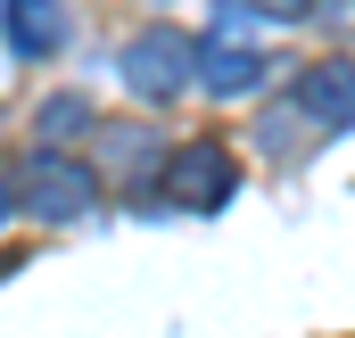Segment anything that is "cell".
<instances>
[{
	"label": "cell",
	"mask_w": 355,
	"mask_h": 338,
	"mask_svg": "<svg viewBox=\"0 0 355 338\" xmlns=\"http://www.w3.org/2000/svg\"><path fill=\"white\" fill-rule=\"evenodd\" d=\"M190 75H198V42L182 25H141L124 42V83L141 91V99H174Z\"/></svg>",
	"instance_id": "obj_1"
},
{
	"label": "cell",
	"mask_w": 355,
	"mask_h": 338,
	"mask_svg": "<svg viewBox=\"0 0 355 338\" xmlns=\"http://www.w3.org/2000/svg\"><path fill=\"white\" fill-rule=\"evenodd\" d=\"M17 198H25L42 223H75V215H91V198H99V173H91L83 157H58V149L42 141V157L25 166Z\"/></svg>",
	"instance_id": "obj_2"
},
{
	"label": "cell",
	"mask_w": 355,
	"mask_h": 338,
	"mask_svg": "<svg viewBox=\"0 0 355 338\" xmlns=\"http://www.w3.org/2000/svg\"><path fill=\"white\" fill-rule=\"evenodd\" d=\"M240 25H248V0H232V8H223V33L198 50V83L215 91V99H240V91H257V83H265V66H272L257 42H240Z\"/></svg>",
	"instance_id": "obj_3"
},
{
	"label": "cell",
	"mask_w": 355,
	"mask_h": 338,
	"mask_svg": "<svg viewBox=\"0 0 355 338\" xmlns=\"http://www.w3.org/2000/svg\"><path fill=\"white\" fill-rule=\"evenodd\" d=\"M232 181H240V166H232L223 141H182L174 166H166V190H174L182 206H198V215H215V206L232 198Z\"/></svg>",
	"instance_id": "obj_4"
},
{
	"label": "cell",
	"mask_w": 355,
	"mask_h": 338,
	"mask_svg": "<svg viewBox=\"0 0 355 338\" xmlns=\"http://www.w3.org/2000/svg\"><path fill=\"white\" fill-rule=\"evenodd\" d=\"M297 107L314 116V132H347L355 124V66L347 58H314L297 75Z\"/></svg>",
	"instance_id": "obj_5"
},
{
	"label": "cell",
	"mask_w": 355,
	"mask_h": 338,
	"mask_svg": "<svg viewBox=\"0 0 355 338\" xmlns=\"http://www.w3.org/2000/svg\"><path fill=\"white\" fill-rule=\"evenodd\" d=\"M8 42H17L25 58H50V50L67 42V8H58V0H8Z\"/></svg>",
	"instance_id": "obj_6"
},
{
	"label": "cell",
	"mask_w": 355,
	"mask_h": 338,
	"mask_svg": "<svg viewBox=\"0 0 355 338\" xmlns=\"http://www.w3.org/2000/svg\"><path fill=\"white\" fill-rule=\"evenodd\" d=\"M83 116H91L83 99H75V91H58V99H42V116H33V124H42V141H67Z\"/></svg>",
	"instance_id": "obj_7"
},
{
	"label": "cell",
	"mask_w": 355,
	"mask_h": 338,
	"mask_svg": "<svg viewBox=\"0 0 355 338\" xmlns=\"http://www.w3.org/2000/svg\"><path fill=\"white\" fill-rule=\"evenodd\" d=\"M257 17H306V0H248Z\"/></svg>",
	"instance_id": "obj_8"
},
{
	"label": "cell",
	"mask_w": 355,
	"mask_h": 338,
	"mask_svg": "<svg viewBox=\"0 0 355 338\" xmlns=\"http://www.w3.org/2000/svg\"><path fill=\"white\" fill-rule=\"evenodd\" d=\"M8 206H17V190H8V181H0V223H8Z\"/></svg>",
	"instance_id": "obj_9"
}]
</instances>
